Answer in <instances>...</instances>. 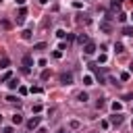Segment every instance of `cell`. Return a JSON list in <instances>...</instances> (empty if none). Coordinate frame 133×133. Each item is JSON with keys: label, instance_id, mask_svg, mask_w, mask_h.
<instances>
[{"label": "cell", "instance_id": "1", "mask_svg": "<svg viewBox=\"0 0 133 133\" xmlns=\"http://www.w3.org/2000/svg\"><path fill=\"white\" fill-rule=\"evenodd\" d=\"M89 69L94 71V75H96V79H98L100 83H104V81H106V75H104V71H102V69H98L96 64H89Z\"/></svg>", "mask_w": 133, "mask_h": 133}, {"label": "cell", "instance_id": "2", "mask_svg": "<svg viewBox=\"0 0 133 133\" xmlns=\"http://www.w3.org/2000/svg\"><path fill=\"white\" fill-rule=\"evenodd\" d=\"M60 83H64V85H71L73 83V73L71 71H64V73H60Z\"/></svg>", "mask_w": 133, "mask_h": 133}, {"label": "cell", "instance_id": "3", "mask_svg": "<svg viewBox=\"0 0 133 133\" xmlns=\"http://www.w3.org/2000/svg\"><path fill=\"white\" fill-rule=\"evenodd\" d=\"M108 123H110L112 127H118V125L123 123V114H121V112H114V114L110 116V121H108Z\"/></svg>", "mask_w": 133, "mask_h": 133}, {"label": "cell", "instance_id": "4", "mask_svg": "<svg viewBox=\"0 0 133 133\" xmlns=\"http://www.w3.org/2000/svg\"><path fill=\"white\" fill-rule=\"evenodd\" d=\"M83 52H85L87 56H91V54L96 52V44H94V42H87V44L83 46Z\"/></svg>", "mask_w": 133, "mask_h": 133}, {"label": "cell", "instance_id": "5", "mask_svg": "<svg viewBox=\"0 0 133 133\" xmlns=\"http://www.w3.org/2000/svg\"><path fill=\"white\" fill-rule=\"evenodd\" d=\"M100 29H102L104 33H110V31H112V25H110V21H102V23H100Z\"/></svg>", "mask_w": 133, "mask_h": 133}, {"label": "cell", "instance_id": "6", "mask_svg": "<svg viewBox=\"0 0 133 133\" xmlns=\"http://www.w3.org/2000/svg\"><path fill=\"white\" fill-rule=\"evenodd\" d=\"M37 125H39V116H33V118L27 121V129H35Z\"/></svg>", "mask_w": 133, "mask_h": 133}, {"label": "cell", "instance_id": "7", "mask_svg": "<svg viewBox=\"0 0 133 133\" xmlns=\"http://www.w3.org/2000/svg\"><path fill=\"white\" fill-rule=\"evenodd\" d=\"M23 66H27V69H29V66H33V58H31L29 54H25V56H23Z\"/></svg>", "mask_w": 133, "mask_h": 133}, {"label": "cell", "instance_id": "8", "mask_svg": "<svg viewBox=\"0 0 133 133\" xmlns=\"http://www.w3.org/2000/svg\"><path fill=\"white\" fill-rule=\"evenodd\" d=\"M10 79H12V73H10V71H6V73L0 77V83H6V81H10Z\"/></svg>", "mask_w": 133, "mask_h": 133}, {"label": "cell", "instance_id": "9", "mask_svg": "<svg viewBox=\"0 0 133 133\" xmlns=\"http://www.w3.org/2000/svg\"><path fill=\"white\" fill-rule=\"evenodd\" d=\"M12 123H15V125H21V123H23V114H19V112L12 114Z\"/></svg>", "mask_w": 133, "mask_h": 133}, {"label": "cell", "instance_id": "10", "mask_svg": "<svg viewBox=\"0 0 133 133\" xmlns=\"http://www.w3.org/2000/svg\"><path fill=\"white\" fill-rule=\"evenodd\" d=\"M8 64H10V60L4 56V58H0V69H8Z\"/></svg>", "mask_w": 133, "mask_h": 133}, {"label": "cell", "instance_id": "11", "mask_svg": "<svg viewBox=\"0 0 133 133\" xmlns=\"http://www.w3.org/2000/svg\"><path fill=\"white\" fill-rule=\"evenodd\" d=\"M123 33L131 37V35H133V27H131V25H125V27H123Z\"/></svg>", "mask_w": 133, "mask_h": 133}, {"label": "cell", "instance_id": "12", "mask_svg": "<svg viewBox=\"0 0 133 133\" xmlns=\"http://www.w3.org/2000/svg\"><path fill=\"white\" fill-rule=\"evenodd\" d=\"M8 87H10V89H17V87H19V81H17V79L12 77V79L8 81Z\"/></svg>", "mask_w": 133, "mask_h": 133}, {"label": "cell", "instance_id": "13", "mask_svg": "<svg viewBox=\"0 0 133 133\" xmlns=\"http://www.w3.org/2000/svg\"><path fill=\"white\" fill-rule=\"evenodd\" d=\"M77 100H79V102H87V94H85V91H79V94H77Z\"/></svg>", "mask_w": 133, "mask_h": 133}, {"label": "cell", "instance_id": "14", "mask_svg": "<svg viewBox=\"0 0 133 133\" xmlns=\"http://www.w3.org/2000/svg\"><path fill=\"white\" fill-rule=\"evenodd\" d=\"M91 81H94V79H91V75H85V77H83V85H94Z\"/></svg>", "mask_w": 133, "mask_h": 133}, {"label": "cell", "instance_id": "15", "mask_svg": "<svg viewBox=\"0 0 133 133\" xmlns=\"http://www.w3.org/2000/svg\"><path fill=\"white\" fill-rule=\"evenodd\" d=\"M79 23H85V25H89V23H91V19H89V17H83V15H81V17H79Z\"/></svg>", "mask_w": 133, "mask_h": 133}, {"label": "cell", "instance_id": "16", "mask_svg": "<svg viewBox=\"0 0 133 133\" xmlns=\"http://www.w3.org/2000/svg\"><path fill=\"white\" fill-rule=\"evenodd\" d=\"M87 42H89V39H87V35H85V33H81V35H79V44L83 46V44H87Z\"/></svg>", "mask_w": 133, "mask_h": 133}, {"label": "cell", "instance_id": "17", "mask_svg": "<svg viewBox=\"0 0 133 133\" xmlns=\"http://www.w3.org/2000/svg\"><path fill=\"white\" fill-rule=\"evenodd\" d=\"M46 48V44L44 42H37V44H33V50H44Z\"/></svg>", "mask_w": 133, "mask_h": 133}, {"label": "cell", "instance_id": "18", "mask_svg": "<svg viewBox=\"0 0 133 133\" xmlns=\"http://www.w3.org/2000/svg\"><path fill=\"white\" fill-rule=\"evenodd\" d=\"M114 50H116V54H123V52H125L123 44H114Z\"/></svg>", "mask_w": 133, "mask_h": 133}, {"label": "cell", "instance_id": "19", "mask_svg": "<svg viewBox=\"0 0 133 133\" xmlns=\"http://www.w3.org/2000/svg\"><path fill=\"white\" fill-rule=\"evenodd\" d=\"M121 108H123L121 102H114V104H112V110H114V112H121Z\"/></svg>", "mask_w": 133, "mask_h": 133}, {"label": "cell", "instance_id": "20", "mask_svg": "<svg viewBox=\"0 0 133 133\" xmlns=\"http://www.w3.org/2000/svg\"><path fill=\"white\" fill-rule=\"evenodd\" d=\"M116 19H118V23H125V21H127V15H125V12H118Z\"/></svg>", "mask_w": 133, "mask_h": 133}, {"label": "cell", "instance_id": "21", "mask_svg": "<svg viewBox=\"0 0 133 133\" xmlns=\"http://www.w3.org/2000/svg\"><path fill=\"white\" fill-rule=\"evenodd\" d=\"M23 39H31V29H25L23 31Z\"/></svg>", "mask_w": 133, "mask_h": 133}, {"label": "cell", "instance_id": "22", "mask_svg": "<svg viewBox=\"0 0 133 133\" xmlns=\"http://www.w3.org/2000/svg\"><path fill=\"white\" fill-rule=\"evenodd\" d=\"M50 79V71H42V81H48Z\"/></svg>", "mask_w": 133, "mask_h": 133}, {"label": "cell", "instance_id": "23", "mask_svg": "<svg viewBox=\"0 0 133 133\" xmlns=\"http://www.w3.org/2000/svg\"><path fill=\"white\" fill-rule=\"evenodd\" d=\"M106 60H108V56H106V54H100V58H98V62H100V64H104Z\"/></svg>", "mask_w": 133, "mask_h": 133}, {"label": "cell", "instance_id": "24", "mask_svg": "<svg viewBox=\"0 0 133 133\" xmlns=\"http://www.w3.org/2000/svg\"><path fill=\"white\" fill-rule=\"evenodd\" d=\"M29 91H31V94H42V87H39V85H35V87H31Z\"/></svg>", "mask_w": 133, "mask_h": 133}, {"label": "cell", "instance_id": "25", "mask_svg": "<svg viewBox=\"0 0 133 133\" xmlns=\"http://www.w3.org/2000/svg\"><path fill=\"white\" fill-rule=\"evenodd\" d=\"M25 15H27V8L21 6V8H19V17H25Z\"/></svg>", "mask_w": 133, "mask_h": 133}, {"label": "cell", "instance_id": "26", "mask_svg": "<svg viewBox=\"0 0 133 133\" xmlns=\"http://www.w3.org/2000/svg\"><path fill=\"white\" fill-rule=\"evenodd\" d=\"M6 102H10V104H15V102H19L15 96H6Z\"/></svg>", "mask_w": 133, "mask_h": 133}, {"label": "cell", "instance_id": "27", "mask_svg": "<svg viewBox=\"0 0 133 133\" xmlns=\"http://www.w3.org/2000/svg\"><path fill=\"white\" fill-rule=\"evenodd\" d=\"M31 110H33V112H39V110H42V104H33Z\"/></svg>", "mask_w": 133, "mask_h": 133}, {"label": "cell", "instance_id": "28", "mask_svg": "<svg viewBox=\"0 0 133 133\" xmlns=\"http://www.w3.org/2000/svg\"><path fill=\"white\" fill-rule=\"evenodd\" d=\"M71 127H73V129H79L81 123H79V121H71Z\"/></svg>", "mask_w": 133, "mask_h": 133}, {"label": "cell", "instance_id": "29", "mask_svg": "<svg viewBox=\"0 0 133 133\" xmlns=\"http://www.w3.org/2000/svg\"><path fill=\"white\" fill-rule=\"evenodd\" d=\"M129 77H131L129 73H121V79H123V81H129Z\"/></svg>", "mask_w": 133, "mask_h": 133}, {"label": "cell", "instance_id": "30", "mask_svg": "<svg viewBox=\"0 0 133 133\" xmlns=\"http://www.w3.org/2000/svg\"><path fill=\"white\" fill-rule=\"evenodd\" d=\"M102 106H104V100H102V98H100V100H98V102H96V108H102Z\"/></svg>", "mask_w": 133, "mask_h": 133}, {"label": "cell", "instance_id": "31", "mask_svg": "<svg viewBox=\"0 0 133 133\" xmlns=\"http://www.w3.org/2000/svg\"><path fill=\"white\" fill-rule=\"evenodd\" d=\"M100 125H102V129H108V127H110V123H108V121H102Z\"/></svg>", "mask_w": 133, "mask_h": 133}, {"label": "cell", "instance_id": "32", "mask_svg": "<svg viewBox=\"0 0 133 133\" xmlns=\"http://www.w3.org/2000/svg\"><path fill=\"white\" fill-rule=\"evenodd\" d=\"M37 133H46V129H37Z\"/></svg>", "mask_w": 133, "mask_h": 133}, {"label": "cell", "instance_id": "33", "mask_svg": "<svg viewBox=\"0 0 133 133\" xmlns=\"http://www.w3.org/2000/svg\"><path fill=\"white\" fill-rule=\"evenodd\" d=\"M56 133H64V131H62V129H60V131H56Z\"/></svg>", "mask_w": 133, "mask_h": 133}, {"label": "cell", "instance_id": "34", "mask_svg": "<svg viewBox=\"0 0 133 133\" xmlns=\"http://www.w3.org/2000/svg\"><path fill=\"white\" fill-rule=\"evenodd\" d=\"M39 2H48V0H39Z\"/></svg>", "mask_w": 133, "mask_h": 133}, {"label": "cell", "instance_id": "35", "mask_svg": "<svg viewBox=\"0 0 133 133\" xmlns=\"http://www.w3.org/2000/svg\"><path fill=\"white\" fill-rule=\"evenodd\" d=\"M116 2H118V4H121V2H123V0H116Z\"/></svg>", "mask_w": 133, "mask_h": 133}, {"label": "cell", "instance_id": "36", "mask_svg": "<svg viewBox=\"0 0 133 133\" xmlns=\"http://www.w3.org/2000/svg\"><path fill=\"white\" fill-rule=\"evenodd\" d=\"M0 125H2V116H0Z\"/></svg>", "mask_w": 133, "mask_h": 133}, {"label": "cell", "instance_id": "37", "mask_svg": "<svg viewBox=\"0 0 133 133\" xmlns=\"http://www.w3.org/2000/svg\"><path fill=\"white\" fill-rule=\"evenodd\" d=\"M131 127H133V123H131Z\"/></svg>", "mask_w": 133, "mask_h": 133}, {"label": "cell", "instance_id": "38", "mask_svg": "<svg viewBox=\"0 0 133 133\" xmlns=\"http://www.w3.org/2000/svg\"><path fill=\"white\" fill-rule=\"evenodd\" d=\"M131 17H133V15H131Z\"/></svg>", "mask_w": 133, "mask_h": 133}]
</instances>
